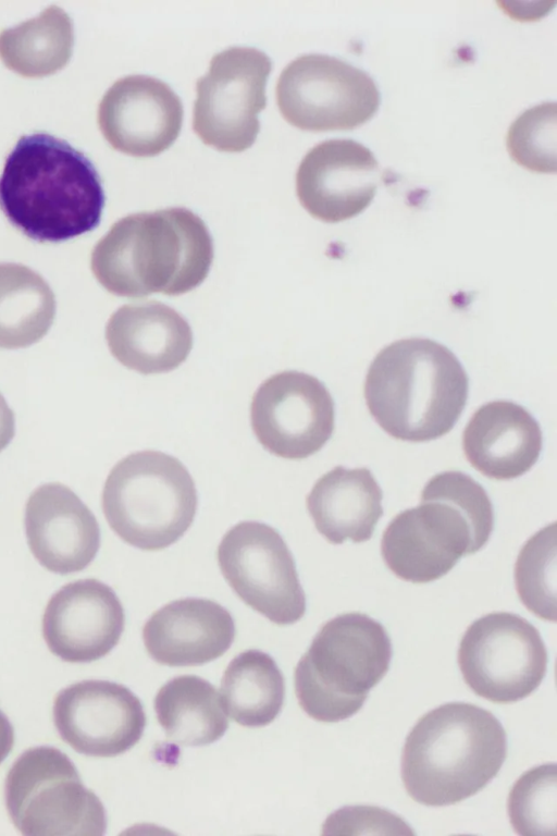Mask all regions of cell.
<instances>
[{
    "mask_svg": "<svg viewBox=\"0 0 557 836\" xmlns=\"http://www.w3.org/2000/svg\"><path fill=\"white\" fill-rule=\"evenodd\" d=\"M104 200L91 161L46 133L22 136L0 175V209L13 226L41 243L92 231L100 223Z\"/></svg>",
    "mask_w": 557,
    "mask_h": 836,
    "instance_id": "cell-1",
    "label": "cell"
},
{
    "mask_svg": "<svg viewBox=\"0 0 557 836\" xmlns=\"http://www.w3.org/2000/svg\"><path fill=\"white\" fill-rule=\"evenodd\" d=\"M212 259L205 222L189 209L174 207L116 221L94 247L90 266L108 292L137 298L194 290L207 278Z\"/></svg>",
    "mask_w": 557,
    "mask_h": 836,
    "instance_id": "cell-2",
    "label": "cell"
},
{
    "mask_svg": "<svg viewBox=\"0 0 557 836\" xmlns=\"http://www.w3.org/2000/svg\"><path fill=\"white\" fill-rule=\"evenodd\" d=\"M468 376L446 346L424 337L396 341L372 360L364 398L395 439L425 442L448 433L468 398Z\"/></svg>",
    "mask_w": 557,
    "mask_h": 836,
    "instance_id": "cell-3",
    "label": "cell"
},
{
    "mask_svg": "<svg viewBox=\"0 0 557 836\" xmlns=\"http://www.w3.org/2000/svg\"><path fill=\"white\" fill-rule=\"evenodd\" d=\"M506 755V732L490 711L449 702L424 714L408 734L401 778L414 801L449 806L482 790Z\"/></svg>",
    "mask_w": 557,
    "mask_h": 836,
    "instance_id": "cell-4",
    "label": "cell"
},
{
    "mask_svg": "<svg viewBox=\"0 0 557 836\" xmlns=\"http://www.w3.org/2000/svg\"><path fill=\"white\" fill-rule=\"evenodd\" d=\"M493 527V505L483 487L463 472L445 471L424 485L419 506L388 524L381 553L398 578L430 582L482 549Z\"/></svg>",
    "mask_w": 557,
    "mask_h": 836,
    "instance_id": "cell-5",
    "label": "cell"
},
{
    "mask_svg": "<svg viewBox=\"0 0 557 836\" xmlns=\"http://www.w3.org/2000/svg\"><path fill=\"white\" fill-rule=\"evenodd\" d=\"M391 659L392 642L379 622L361 613L330 619L295 669L301 709L319 722L352 716L387 673Z\"/></svg>",
    "mask_w": 557,
    "mask_h": 836,
    "instance_id": "cell-6",
    "label": "cell"
},
{
    "mask_svg": "<svg viewBox=\"0 0 557 836\" xmlns=\"http://www.w3.org/2000/svg\"><path fill=\"white\" fill-rule=\"evenodd\" d=\"M197 490L187 468L159 451L132 453L111 469L102 491L110 528L126 543L145 551L165 549L191 526Z\"/></svg>",
    "mask_w": 557,
    "mask_h": 836,
    "instance_id": "cell-7",
    "label": "cell"
},
{
    "mask_svg": "<svg viewBox=\"0 0 557 836\" xmlns=\"http://www.w3.org/2000/svg\"><path fill=\"white\" fill-rule=\"evenodd\" d=\"M4 800L12 823L25 836H101L107 829L100 799L54 747L30 748L15 760Z\"/></svg>",
    "mask_w": 557,
    "mask_h": 836,
    "instance_id": "cell-8",
    "label": "cell"
},
{
    "mask_svg": "<svg viewBox=\"0 0 557 836\" xmlns=\"http://www.w3.org/2000/svg\"><path fill=\"white\" fill-rule=\"evenodd\" d=\"M276 101L283 118L297 128L347 131L375 115L381 94L364 71L332 56L310 53L282 71Z\"/></svg>",
    "mask_w": 557,
    "mask_h": 836,
    "instance_id": "cell-9",
    "label": "cell"
},
{
    "mask_svg": "<svg viewBox=\"0 0 557 836\" xmlns=\"http://www.w3.org/2000/svg\"><path fill=\"white\" fill-rule=\"evenodd\" d=\"M547 660L539 630L508 612L474 620L458 649L466 684L475 694L496 703L516 702L531 694L545 677Z\"/></svg>",
    "mask_w": 557,
    "mask_h": 836,
    "instance_id": "cell-10",
    "label": "cell"
},
{
    "mask_svg": "<svg viewBox=\"0 0 557 836\" xmlns=\"http://www.w3.org/2000/svg\"><path fill=\"white\" fill-rule=\"evenodd\" d=\"M271 69V59L250 47H232L212 58L208 73L197 81L193 111V128L202 143L226 152L252 146Z\"/></svg>",
    "mask_w": 557,
    "mask_h": 836,
    "instance_id": "cell-11",
    "label": "cell"
},
{
    "mask_svg": "<svg viewBox=\"0 0 557 836\" xmlns=\"http://www.w3.org/2000/svg\"><path fill=\"white\" fill-rule=\"evenodd\" d=\"M218 563L233 591L276 625H292L306 612V595L292 552L280 532L255 520L223 536Z\"/></svg>",
    "mask_w": 557,
    "mask_h": 836,
    "instance_id": "cell-12",
    "label": "cell"
},
{
    "mask_svg": "<svg viewBox=\"0 0 557 836\" xmlns=\"http://www.w3.org/2000/svg\"><path fill=\"white\" fill-rule=\"evenodd\" d=\"M335 421L334 401L315 377L283 371L267 379L251 402L256 438L271 454L302 459L330 440Z\"/></svg>",
    "mask_w": 557,
    "mask_h": 836,
    "instance_id": "cell-13",
    "label": "cell"
},
{
    "mask_svg": "<svg viewBox=\"0 0 557 836\" xmlns=\"http://www.w3.org/2000/svg\"><path fill=\"white\" fill-rule=\"evenodd\" d=\"M53 722L60 737L75 751L109 758L139 741L146 714L127 687L108 680H83L57 694Z\"/></svg>",
    "mask_w": 557,
    "mask_h": 836,
    "instance_id": "cell-14",
    "label": "cell"
},
{
    "mask_svg": "<svg viewBox=\"0 0 557 836\" xmlns=\"http://www.w3.org/2000/svg\"><path fill=\"white\" fill-rule=\"evenodd\" d=\"M381 181L379 162L364 145L335 138L315 145L300 162L296 193L315 219L341 222L362 212Z\"/></svg>",
    "mask_w": 557,
    "mask_h": 836,
    "instance_id": "cell-15",
    "label": "cell"
},
{
    "mask_svg": "<svg viewBox=\"0 0 557 836\" xmlns=\"http://www.w3.org/2000/svg\"><path fill=\"white\" fill-rule=\"evenodd\" d=\"M183 116L182 101L173 89L147 75L116 81L98 108L103 137L117 151L134 157L157 156L172 146Z\"/></svg>",
    "mask_w": 557,
    "mask_h": 836,
    "instance_id": "cell-16",
    "label": "cell"
},
{
    "mask_svg": "<svg viewBox=\"0 0 557 836\" xmlns=\"http://www.w3.org/2000/svg\"><path fill=\"white\" fill-rule=\"evenodd\" d=\"M124 624V608L114 590L97 579H81L51 597L42 616V636L61 660L88 663L117 644Z\"/></svg>",
    "mask_w": 557,
    "mask_h": 836,
    "instance_id": "cell-17",
    "label": "cell"
},
{
    "mask_svg": "<svg viewBox=\"0 0 557 836\" xmlns=\"http://www.w3.org/2000/svg\"><path fill=\"white\" fill-rule=\"evenodd\" d=\"M24 527L35 558L55 574L85 569L100 548L96 517L70 488L59 482L41 484L32 492Z\"/></svg>",
    "mask_w": 557,
    "mask_h": 836,
    "instance_id": "cell-18",
    "label": "cell"
},
{
    "mask_svg": "<svg viewBox=\"0 0 557 836\" xmlns=\"http://www.w3.org/2000/svg\"><path fill=\"white\" fill-rule=\"evenodd\" d=\"M235 638V623L221 604L184 598L154 612L143 627L152 660L168 666H196L224 654Z\"/></svg>",
    "mask_w": 557,
    "mask_h": 836,
    "instance_id": "cell-19",
    "label": "cell"
},
{
    "mask_svg": "<svg viewBox=\"0 0 557 836\" xmlns=\"http://www.w3.org/2000/svg\"><path fill=\"white\" fill-rule=\"evenodd\" d=\"M106 339L117 361L144 374L177 368L193 347L186 319L159 302L120 307L107 323Z\"/></svg>",
    "mask_w": 557,
    "mask_h": 836,
    "instance_id": "cell-20",
    "label": "cell"
},
{
    "mask_svg": "<svg viewBox=\"0 0 557 836\" xmlns=\"http://www.w3.org/2000/svg\"><path fill=\"white\" fill-rule=\"evenodd\" d=\"M543 437L539 422L521 405L494 401L482 405L467 423L462 447L469 463L497 480L522 476L539 459Z\"/></svg>",
    "mask_w": 557,
    "mask_h": 836,
    "instance_id": "cell-21",
    "label": "cell"
},
{
    "mask_svg": "<svg viewBox=\"0 0 557 836\" xmlns=\"http://www.w3.org/2000/svg\"><path fill=\"white\" fill-rule=\"evenodd\" d=\"M382 490L368 468L336 466L307 495V509L317 530L331 543L363 542L383 515Z\"/></svg>",
    "mask_w": 557,
    "mask_h": 836,
    "instance_id": "cell-22",
    "label": "cell"
},
{
    "mask_svg": "<svg viewBox=\"0 0 557 836\" xmlns=\"http://www.w3.org/2000/svg\"><path fill=\"white\" fill-rule=\"evenodd\" d=\"M154 711L166 737L181 746L212 743L228 727L215 687L196 675H182L166 681L154 698Z\"/></svg>",
    "mask_w": 557,
    "mask_h": 836,
    "instance_id": "cell-23",
    "label": "cell"
},
{
    "mask_svg": "<svg viewBox=\"0 0 557 836\" xmlns=\"http://www.w3.org/2000/svg\"><path fill=\"white\" fill-rule=\"evenodd\" d=\"M54 294L33 269L0 263V348L29 346L42 339L55 316Z\"/></svg>",
    "mask_w": 557,
    "mask_h": 836,
    "instance_id": "cell-24",
    "label": "cell"
},
{
    "mask_svg": "<svg viewBox=\"0 0 557 836\" xmlns=\"http://www.w3.org/2000/svg\"><path fill=\"white\" fill-rule=\"evenodd\" d=\"M225 712L239 725L261 727L280 714L285 681L275 661L260 650H247L227 665L221 681Z\"/></svg>",
    "mask_w": 557,
    "mask_h": 836,
    "instance_id": "cell-25",
    "label": "cell"
},
{
    "mask_svg": "<svg viewBox=\"0 0 557 836\" xmlns=\"http://www.w3.org/2000/svg\"><path fill=\"white\" fill-rule=\"evenodd\" d=\"M74 46L71 17L57 5L0 33V59L25 77L54 74L69 62Z\"/></svg>",
    "mask_w": 557,
    "mask_h": 836,
    "instance_id": "cell-26",
    "label": "cell"
},
{
    "mask_svg": "<svg viewBox=\"0 0 557 836\" xmlns=\"http://www.w3.org/2000/svg\"><path fill=\"white\" fill-rule=\"evenodd\" d=\"M517 593L536 616L556 622V524L544 527L522 546L515 567Z\"/></svg>",
    "mask_w": 557,
    "mask_h": 836,
    "instance_id": "cell-27",
    "label": "cell"
},
{
    "mask_svg": "<svg viewBox=\"0 0 557 836\" xmlns=\"http://www.w3.org/2000/svg\"><path fill=\"white\" fill-rule=\"evenodd\" d=\"M556 764L546 763L524 772L508 797L512 828L523 836L555 835Z\"/></svg>",
    "mask_w": 557,
    "mask_h": 836,
    "instance_id": "cell-28",
    "label": "cell"
},
{
    "mask_svg": "<svg viewBox=\"0 0 557 836\" xmlns=\"http://www.w3.org/2000/svg\"><path fill=\"white\" fill-rule=\"evenodd\" d=\"M556 102H543L521 113L510 125L507 149L519 165L534 172H556Z\"/></svg>",
    "mask_w": 557,
    "mask_h": 836,
    "instance_id": "cell-29",
    "label": "cell"
},
{
    "mask_svg": "<svg viewBox=\"0 0 557 836\" xmlns=\"http://www.w3.org/2000/svg\"><path fill=\"white\" fill-rule=\"evenodd\" d=\"M324 828H335L334 833L359 834L360 829L371 828V833L413 834L409 826L397 815L369 806L345 807L333 813Z\"/></svg>",
    "mask_w": 557,
    "mask_h": 836,
    "instance_id": "cell-30",
    "label": "cell"
},
{
    "mask_svg": "<svg viewBox=\"0 0 557 836\" xmlns=\"http://www.w3.org/2000/svg\"><path fill=\"white\" fill-rule=\"evenodd\" d=\"M15 433V418L12 409L0 393V452L12 441Z\"/></svg>",
    "mask_w": 557,
    "mask_h": 836,
    "instance_id": "cell-31",
    "label": "cell"
},
{
    "mask_svg": "<svg viewBox=\"0 0 557 836\" xmlns=\"http://www.w3.org/2000/svg\"><path fill=\"white\" fill-rule=\"evenodd\" d=\"M13 743H14L13 726L9 721V718L5 716V714L0 710V763L11 752Z\"/></svg>",
    "mask_w": 557,
    "mask_h": 836,
    "instance_id": "cell-32",
    "label": "cell"
}]
</instances>
